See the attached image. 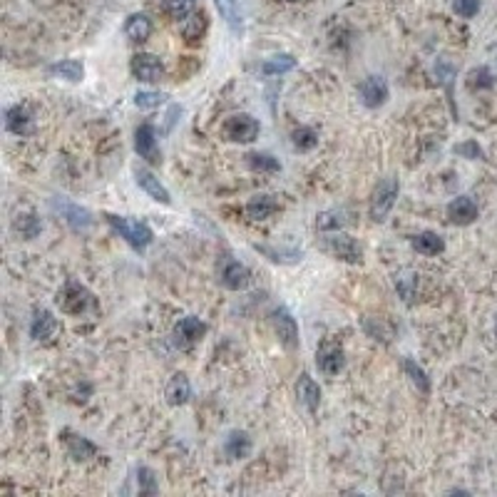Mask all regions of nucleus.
<instances>
[{
	"label": "nucleus",
	"mask_w": 497,
	"mask_h": 497,
	"mask_svg": "<svg viewBox=\"0 0 497 497\" xmlns=\"http://www.w3.org/2000/svg\"><path fill=\"white\" fill-rule=\"evenodd\" d=\"M271 321H273V328H276V336L279 341L284 343V348L294 350L299 346V326H296V318L291 316L289 308L279 306L271 311Z\"/></svg>",
	"instance_id": "6e6552de"
},
{
	"label": "nucleus",
	"mask_w": 497,
	"mask_h": 497,
	"mask_svg": "<svg viewBox=\"0 0 497 497\" xmlns=\"http://www.w3.org/2000/svg\"><path fill=\"white\" fill-rule=\"evenodd\" d=\"M57 306H60L62 313H70V316H80L90 308L93 304V294L77 281H67L60 291H57Z\"/></svg>",
	"instance_id": "39448f33"
},
{
	"label": "nucleus",
	"mask_w": 497,
	"mask_h": 497,
	"mask_svg": "<svg viewBox=\"0 0 497 497\" xmlns=\"http://www.w3.org/2000/svg\"><path fill=\"white\" fill-rule=\"evenodd\" d=\"M318 229L321 231H341L348 224V212L346 209H328L318 214Z\"/></svg>",
	"instance_id": "cd10ccee"
},
{
	"label": "nucleus",
	"mask_w": 497,
	"mask_h": 497,
	"mask_svg": "<svg viewBox=\"0 0 497 497\" xmlns=\"http://www.w3.org/2000/svg\"><path fill=\"white\" fill-rule=\"evenodd\" d=\"M398 194H400V184L395 177H383V179H378V184L373 186L371 204H368V214H371L373 222H386V217L393 212Z\"/></svg>",
	"instance_id": "f03ea898"
},
{
	"label": "nucleus",
	"mask_w": 497,
	"mask_h": 497,
	"mask_svg": "<svg viewBox=\"0 0 497 497\" xmlns=\"http://www.w3.org/2000/svg\"><path fill=\"white\" fill-rule=\"evenodd\" d=\"M104 219H107V224L112 226V229H115L117 234L135 249V252H144V249L152 244V239H154L152 229H149L144 222H139V219L117 217V214H107Z\"/></svg>",
	"instance_id": "f257e3e1"
},
{
	"label": "nucleus",
	"mask_w": 497,
	"mask_h": 497,
	"mask_svg": "<svg viewBox=\"0 0 497 497\" xmlns=\"http://www.w3.org/2000/svg\"><path fill=\"white\" fill-rule=\"evenodd\" d=\"M219 281L222 286L229 291H244L246 286L252 284V273L244 264H239L236 259L224 257L219 261Z\"/></svg>",
	"instance_id": "423d86ee"
},
{
	"label": "nucleus",
	"mask_w": 497,
	"mask_h": 497,
	"mask_svg": "<svg viewBox=\"0 0 497 497\" xmlns=\"http://www.w3.org/2000/svg\"><path fill=\"white\" fill-rule=\"evenodd\" d=\"M492 85H495V75L487 67H475L468 75V88L470 90H490Z\"/></svg>",
	"instance_id": "473e14b6"
},
{
	"label": "nucleus",
	"mask_w": 497,
	"mask_h": 497,
	"mask_svg": "<svg viewBox=\"0 0 497 497\" xmlns=\"http://www.w3.org/2000/svg\"><path fill=\"white\" fill-rule=\"evenodd\" d=\"M130 70H132V75H135L139 82H149V85H154V82H162L164 62L159 60L157 55H152V53H139V55H135V57H132Z\"/></svg>",
	"instance_id": "0eeeda50"
},
{
	"label": "nucleus",
	"mask_w": 497,
	"mask_h": 497,
	"mask_svg": "<svg viewBox=\"0 0 497 497\" xmlns=\"http://www.w3.org/2000/svg\"><path fill=\"white\" fill-rule=\"evenodd\" d=\"M323 249L334 259H341V261H348V264L363 261L361 244L350 234H343V231H326V236H323Z\"/></svg>",
	"instance_id": "20e7f679"
},
{
	"label": "nucleus",
	"mask_w": 497,
	"mask_h": 497,
	"mask_svg": "<svg viewBox=\"0 0 497 497\" xmlns=\"http://www.w3.org/2000/svg\"><path fill=\"white\" fill-rule=\"evenodd\" d=\"M135 179H137V184H139V189H142L149 199L164 204V207H170V204H172V197H170V191H167V186H164L162 182H159L157 177L152 175V172L135 170Z\"/></svg>",
	"instance_id": "4468645a"
},
{
	"label": "nucleus",
	"mask_w": 497,
	"mask_h": 497,
	"mask_svg": "<svg viewBox=\"0 0 497 497\" xmlns=\"http://www.w3.org/2000/svg\"><path fill=\"white\" fill-rule=\"evenodd\" d=\"M15 229L20 231L25 239H35V236L40 234V222L33 217V214H22V217H18V222H15Z\"/></svg>",
	"instance_id": "f704fd0d"
},
{
	"label": "nucleus",
	"mask_w": 497,
	"mask_h": 497,
	"mask_svg": "<svg viewBox=\"0 0 497 497\" xmlns=\"http://www.w3.org/2000/svg\"><path fill=\"white\" fill-rule=\"evenodd\" d=\"M455 152H458V154H463L465 159H480V157H482V149L477 147L475 142H465V144H458V147H455Z\"/></svg>",
	"instance_id": "ea45409f"
},
{
	"label": "nucleus",
	"mask_w": 497,
	"mask_h": 497,
	"mask_svg": "<svg viewBox=\"0 0 497 497\" xmlns=\"http://www.w3.org/2000/svg\"><path fill=\"white\" fill-rule=\"evenodd\" d=\"M179 25H182V38L189 45H199L204 33H207V15H204L202 11H194L184 22H179Z\"/></svg>",
	"instance_id": "a878e982"
},
{
	"label": "nucleus",
	"mask_w": 497,
	"mask_h": 497,
	"mask_svg": "<svg viewBox=\"0 0 497 497\" xmlns=\"http://www.w3.org/2000/svg\"><path fill=\"white\" fill-rule=\"evenodd\" d=\"M495 334H497V328H495Z\"/></svg>",
	"instance_id": "79ce46f5"
},
{
	"label": "nucleus",
	"mask_w": 497,
	"mask_h": 497,
	"mask_svg": "<svg viewBox=\"0 0 497 497\" xmlns=\"http://www.w3.org/2000/svg\"><path fill=\"white\" fill-rule=\"evenodd\" d=\"M62 440H65V448L70 453V458L77 460V463H88V460H93L97 455V445L93 440H88V437L77 435V433L65 430L62 433Z\"/></svg>",
	"instance_id": "dca6fc26"
},
{
	"label": "nucleus",
	"mask_w": 497,
	"mask_h": 497,
	"mask_svg": "<svg viewBox=\"0 0 497 497\" xmlns=\"http://www.w3.org/2000/svg\"><path fill=\"white\" fill-rule=\"evenodd\" d=\"M164 13L177 22H184L191 13L197 11V0H162Z\"/></svg>",
	"instance_id": "c756f323"
},
{
	"label": "nucleus",
	"mask_w": 497,
	"mask_h": 497,
	"mask_svg": "<svg viewBox=\"0 0 497 497\" xmlns=\"http://www.w3.org/2000/svg\"><path fill=\"white\" fill-rule=\"evenodd\" d=\"M403 371L408 373L410 381L416 383V386L423 390V393H430V381H428L425 371H423V368L418 366L416 361H410V358H405V361H403Z\"/></svg>",
	"instance_id": "72a5a7b5"
},
{
	"label": "nucleus",
	"mask_w": 497,
	"mask_h": 497,
	"mask_svg": "<svg viewBox=\"0 0 497 497\" xmlns=\"http://www.w3.org/2000/svg\"><path fill=\"white\" fill-rule=\"evenodd\" d=\"M224 453L231 460H244L252 453V437L244 430H231L224 440Z\"/></svg>",
	"instance_id": "b1692460"
},
{
	"label": "nucleus",
	"mask_w": 497,
	"mask_h": 497,
	"mask_svg": "<svg viewBox=\"0 0 497 497\" xmlns=\"http://www.w3.org/2000/svg\"><path fill=\"white\" fill-rule=\"evenodd\" d=\"M244 159H246V164H249L254 172H261V175H271V172H279L281 170L279 159L271 157V154H266V152H249Z\"/></svg>",
	"instance_id": "7c9ffc66"
},
{
	"label": "nucleus",
	"mask_w": 497,
	"mask_h": 497,
	"mask_svg": "<svg viewBox=\"0 0 497 497\" xmlns=\"http://www.w3.org/2000/svg\"><path fill=\"white\" fill-rule=\"evenodd\" d=\"M257 249L261 254H266L268 259H271V261H276V264H284V261H299L301 259V252H284V249H281V252H276V249H268V246H259L257 244Z\"/></svg>",
	"instance_id": "58836bf2"
},
{
	"label": "nucleus",
	"mask_w": 497,
	"mask_h": 497,
	"mask_svg": "<svg viewBox=\"0 0 497 497\" xmlns=\"http://www.w3.org/2000/svg\"><path fill=\"white\" fill-rule=\"evenodd\" d=\"M125 35L130 43H147L149 35H152V20L144 13H135V15L127 18Z\"/></svg>",
	"instance_id": "5701e85b"
},
{
	"label": "nucleus",
	"mask_w": 497,
	"mask_h": 497,
	"mask_svg": "<svg viewBox=\"0 0 497 497\" xmlns=\"http://www.w3.org/2000/svg\"><path fill=\"white\" fill-rule=\"evenodd\" d=\"M135 149L142 159H147L149 164H159L162 162V154H159L157 147V135H154L152 125H139L135 130Z\"/></svg>",
	"instance_id": "ddd939ff"
},
{
	"label": "nucleus",
	"mask_w": 497,
	"mask_h": 497,
	"mask_svg": "<svg viewBox=\"0 0 497 497\" xmlns=\"http://www.w3.org/2000/svg\"><path fill=\"white\" fill-rule=\"evenodd\" d=\"M453 11L465 20H470L480 13V0H453Z\"/></svg>",
	"instance_id": "e433bc0d"
},
{
	"label": "nucleus",
	"mask_w": 497,
	"mask_h": 497,
	"mask_svg": "<svg viewBox=\"0 0 497 497\" xmlns=\"http://www.w3.org/2000/svg\"><path fill=\"white\" fill-rule=\"evenodd\" d=\"M164 398L170 405H184L186 400L191 398V386H189V378L184 373H175L167 383V390H164Z\"/></svg>",
	"instance_id": "4be33fe9"
},
{
	"label": "nucleus",
	"mask_w": 497,
	"mask_h": 497,
	"mask_svg": "<svg viewBox=\"0 0 497 497\" xmlns=\"http://www.w3.org/2000/svg\"><path fill=\"white\" fill-rule=\"evenodd\" d=\"M316 366L323 376H339L346 366V353L339 343H323L321 348L316 350Z\"/></svg>",
	"instance_id": "9b49d317"
},
{
	"label": "nucleus",
	"mask_w": 497,
	"mask_h": 497,
	"mask_svg": "<svg viewBox=\"0 0 497 497\" xmlns=\"http://www.w3.org/2000/svg\"><path fill=\"white\" fill-rule=\"evenodd\" d=\"M137 482H139V492L142 495H154L157 492V480H154V472L149 468H139L137 470Z\"/></svg>",
	"instance_id": "4c0bfd02"
},
{
	"label": "nucleus",
	"mask_w": 497,
	"mask_h": 497,
	"mask_svg": "<svg viewBox=\"0 0 497 497\" xmlns=\"http://www.w3.org/2000/svg\"><path fill=\"white\" fill-rule=\"evenodd\" d=\"M57 331V318L48 311V308H35L33 321H30V336L35 341H48Z\"/></svg>",
	"instance_id": "6ab92c4d"
},
{
	"label": "nucleus",
	"mask_w": 497,
	"mask_h": 497,
	"mask_svg": "<svg viewBox=\"0 0 497 497\" xmlns=\"http://www.w3.org/2000/svg\"><path fill=\"white\" fill-rule=\"evenodd\" d=\"M244 212L252 222H264V219H268L271 214L279 212V202H276L271 194H257V197H252L246 202Z\"/></svg>",
	"instance_id": "a211bd4d"
},
{
	"label": "nucleus",
	"mask_w": 497,
	"mask_h": 497,
	"mask_svg": "<svg viewBox=\"0 0 497 497\" xmlns=\"http://www.w3.org/2000/svg\"><path fill=\"white\" fill-rule=\"evenodd\" d=\"M448 219L453 222V224H460V226L472 224V222L477 219L475 199L468 197V194H460V197H455L453 202L448 204Z\"/></svg>",
	"instance_id": "2eb2a0df"
},
{
	"label": "nucleus",
	"mask_w": 497,
	"mask_h": 497,
	"mask_svg": "<svg viewBox=\"0 0 497 497\" xmlns=\"http://www.w3.org/2000/svg\"><path fill=\"white\" fill-rule=\"evenodd\" d=\"M164 100L167 97H164L162 93H149V90H142V93L135 95V104L139 109H154V107H159Z\"/></svg>",
	"instance_id": "c9c22d12"
},
{
	"label": "nucleus",
	"mask_w": 497,
	"mask_h": 497,
	"mask_svg": "<svg viewBox=\"0 0 497 497\" xmlns=\"http://www.w3.org/2000/svg\"><path fill=\"white\" fill-rule=\"evenodd\" d=\"M53 209L60 214L75 231H85V229H90V224H93V217H90L88 209H82V207H77V204L67 202L65 197L53 199Z\"/></svg>",
	"instance_id": "f8f14e48"
},
{
	"label": "nucleus",
	"mask_w": 497,
	"mask_h": 497,
	"mask_svg": "<svg viewBox=\"0 0 497 497\" xmlns=\"http://www.w3.org/2000/svg\"><path fill=\"white\" fill-rule=\"evenodd\" d=\"M410 244H413V249H416L418 254H423V257H437V254L445 252L443 236L435 234V231H421V234H416L410 239Z\"/></svg>",
	"instance_id": "393cba45"
},
{
	"label": "nucleus",
	"mask_w": 497,
	"mask_h": 497,
	"mask_svg": "<svg viewBox=\"0 0 497 497\" xmlns=\"http://www.w3.org/2000/svg\"><path fill=\"white\" fill-rule=\"evenodd\" d=\"M48 72L55 77H62L67 82H80L85 77V67H82L80 60H60L55 62V65H50Z\"/></svg>",
	"instance_id": "bb28decb"
},
{
	"label": "nucleus",
	"mask_w": 497,
	"mask_h": 497,
	"mask_svg": "<svg viewBox=\"0 0 497 497\" xmlns=\"http://www.w3.org/2000/svg\"><path fill=\"white\" fill-rule=\"evenodd\" d=\"M209 326L197 316H186V318H179V323L175 326V341L177 346L182 348H189V346L199 343V341L207 336Z\"/></svg>",
	"instance_id": "1a4fd4ad"
},
{
	"label": "nucleus",
	"mask_w": 497,
	"mask_h": 497,
	"mask_svg": "<svg viewBox=\"0 0 497 497\" xmlns=\"http://www.w3.org/2000/svg\"><path fill=\"white\" fill-rule=\"evenodd\" d=\"M296 67V60L294 55L289 53H281V55H273V57H268V60H264L261 65V72L264 75H284V72H291Z\"/></svg>",
	"instance_id": "2f4dec72"
},
{
	"label": "nucleus",
	"mask_w": 497,
	"mask_h": 497,
	"mask_svg": "<svg viewBox=\"0 0 497 497\" xmlns=\"http://www.w3.org/2000/svg\"><path fill=\"white\" fill-rule=\"evenodd\" d=\"M289 3H299V0H289Z\"/></svg>",
	"instance_id": "a19ab883"
},
{
	"label": "nucleus",
	"mask_w": 497,
	"mask_h": 497,
	"mask_svg": "<svg viewBox=\"0 0 497 497\" xmlns=\"http://www.w3.org/2000/svg\"><path fill=\"white\" fill-rule=\"evenodd\" d=\"M358 95H361V102L366 107L376 109V107H383V104L388 102V82L383 80L381 75H371L361 82V88H358Z\"/></svg>",
	"instance_id": "9d476101"
},
{
	"label": "nucleus",
	"mask_w": 497,
	"mask_h": 497,
	"mask_svg": "<svg viewBox=\"0 0 497 497\" xmlns=\"http://www.w3.org/2000/svg\"><path fill=\"white\" fill-rule=\"evenodd\" d=\"M296 395H299L301 405H304L308 413H316L318 403H321V388H318V383L313 381L308 373H301L299 383H296Z\"/></svg>",
	"instance_id": "f3484780"
},
{
	"label": "nucleus",
	"mask_w": 497,
	"mask_h": 497,
	"mask_svg": "<svg viewBox=\"0 0 497 497\" xmlns=\"http://www.w3.org/2000/svg\"><path fill=\"white\" fill-rule=\"evenodd\" d=\"M6 127H8V132H13V135L25 137L33 132V117H30V112H27L25 107L13 104V107L6 109Z\"/></svg>",
	"instance_id": "aec40b11"
},
{
	"label": "nucleus",
	"mask_w": 497,
	"mask_h": 497,
	"mask_svg": "<svg viewBox=\"0 0 497 497\" xmlns=\"http://www.w3.org/2000/svg\"><path fill=\"white\" fill-rule=\"evenodd\" d=\"M291 142H294V147L299 149V152H311V149L318 147V132L313 130V127L301 125L291 132Z\"/></svg>",
	"instance_id": "c85d7f7f"
},
{
	"label": "nucleus",
	"mask_w": 497,
	"mask_h": 497,
	"mask_svg": "<svg viewBox=\"0 0 497 497\" xmlns=\"http://www.w3.org/2000/svg\"><path fill=\"white\" fill-rule=\"evenodd\" d=\"M214 6H217L222 20L229 25L231 33H234V35L244 33V15H241L239 0H214Z\"/></svg>",
	"instance_id": "412c9836"
},
{
	"label": "nucleus",
	"mask_w": 497,
	"mask_h": 497,
	"mask_svg": "<svg viewBox=\"0 0 497 497\" xmlns=\"http://www.w3.org/2000/svg\"><path fill=\"white\" fill-rule=\"evenodd\" d=\"M259 120L249 112H239V115H231L224 120L222 125V135H224L226 142H236V144H249L259 137Z\"/></svg>",
	"instance_id": "7ed1b4c3"
}]
</instances>
